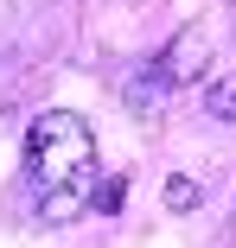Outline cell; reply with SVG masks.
<instances>
[{
  "label": "cell",
  "instance_id": "cell-1",
  "mask_svg": "<svg viewBox=\"0 0 236 248\" xmlns=\"http://www.w3.org/2000/svg\"><path fill=\"white\" fill-rule=\"evenodd\" d=\"M89 172H96V134H89L83 115L70 108H45L26 134V178L38 197L58 191H89Z\"/></svg>",
  "mask_w": 236,
  "mask_h": 248
},
{
  "label": "cell",
  "instance_id": "cell-2",
  "mask_svg": "<svg viewBox=\"0 0 236 248\" xmlns=\"http://www.w3.org/2000/svg\"><path fill=\"white\" fill-rule=\"evenodd\" d=\"M204 64H211V32H204V26H185V32H172L166 51L128 83V102H134V108H153L166 89H185L192 77H204Z\"/></svg>",
  "mask_w": 236,
  "mask_h": 248
},
{
  "label": "cell",
  "instance_id": "cell-3",
  "mask_svg": "<svg viewBox=\"0 0 236 248\" xmlns=\"http://www.w3.org/2000/svg\"><path fill=\"white\" fill-rule=\"evenodd\" d=\"M204 115H211V121H236V70H230V77H211V89H204Z\"/></svg>",
  "mask_w": 236,
  "mask_h": 248
},
{
  "label": "cell",
  "instance_id": "cell-4",
  "mask_svg": "<svg viewBox=\"0 0 236 248\" xmlns=\"http://www.w3.org/2000/svg\"><path fill=\"white\" fill-rule=\"evenodd\" d=\"M166 204H172V210H198V204H204V185H198V178H185V172L166 178Z\"/></svg>",
  "mask_w": 236,
  "mask_h": 248
}]
</instances>
